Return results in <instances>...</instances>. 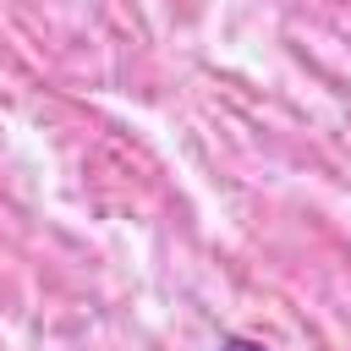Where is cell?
I'll list each match as a JSON object with an SVG mask.
<instances>
[{
	"label": "cell",
	"instance_id": "6da1fadb",
	"mask_svg": "<svg viewBox=\"0 0 351 351\" xmlns=\"http://www.w3.org/2000/svg\"><path fill=\"white\" fill-rule=\"evenodd\" d=\"M219 351H269V346H258V340H247V335H225Z\"/></svg>",
	"mask_w": 351,
	"mask_h": 351
}]
</instances>
